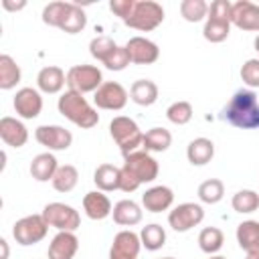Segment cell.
<instances>
[{"mask_svg":"<svg viewBox=\"0 0 259 259\" xmlns=\"http://www.w3.org/2000/svg\"><path fill=\"white\" fill-rule=\"evenodd\" d=\"M223 117L241 130H259V97L251 89H239L227 103Z\"/></svg>","mask_w":259,"mask_h":259,"instance_id":"1","label":"cell"},{"mask_svg":"<svg viewBox=\"0 0 259 259\" xmlns=\"http://www.w3.org/2000/svg\"><path fill=\"white\" fill-rule=\"evenodd\" d=\"M42 22L69 34H77L87 26V16L85 10L75 2H49L42 10Z\"/></svg>","mask_w":259,"mask_h":259,"instance_id":"2","label":"cell"},{"mask_svg":"<svg viewBox=\"0 0 259 259\" xmlns=\"http://www.w3.org/2000/svg\"><path fill=\"white\" fill-rule=\"evenodd\" d=\"M59 113L63 117H67L69 121H73L75 125L83 127V130H89V127H95L99 123V113L89 105V101L77 93V91H65L61 97H59Z\"/></svg>","mask_w":259,"mask_h":259,"instance_id":"3","label":"cell"},{"mask_svg":"<svg viewBox=\"0 0 259 259\" xmlns=\"http://www.w3.org/2000/svg\"><path fill=\"white\" fill-rule=\"evenodd\" d=\"M109 134L115 140V144L119 146L123 158L130 156L132 152H136L144 142V134L138 127V123L125 115H117L109 121Z\"/></svg>","mask_w":259,"mask_h":259,"instance_id":"4","label":"cell"},{"mask_svg":"<svg viewBox=\"0 0 259 259\" xmlns=\"http://www.w3.org/2000/svg\"><path fill=\"white\" fill-rule=\"evenodd\" d=\"M162 20H164V8H162V4H158L154 0H140V2H136L132 14L123 22L130 28L148 32V30H154L156 26H160Z\"/></svg>","mask_w":259,"mask_h":259,"instance_id":"5","label":"cell"},{"mask_svg":"<svg viewBox=\"0 0 259 259\" xmlns=\"http://www.w3.org/2000/svg\"><path fill=\"white\" fill-rule=\"evenodd\" d=\"M47 231H49V225H47L42 214H28V217H22L14 223L12 237L16 239L18 245L28 247V245L42 241L47 237Z\"/></svg>","mask_w":259,"mask_h":259,"instance_id":"6","label":"cell"},{"mask_svg":"<svg viewBox=\"0 0 259 259\" xmlns=\"http://www.w3.org/2000/svg\"><path fill=\"white\" fill-rule=\"evenodd\" d=\"M67 85L69 91H77V93H89V91H97L103 85V77L101 71L93 65H75L67 71Z\"/></svg>","mask_w":259,"mask_h":259,"instance_id":"7","label":"cell"},{"mask_svg":"<svg viewBox=\"0 0 259 259\" xmlns=\"http://www.w3.org/2000/svg\"><path fill=\"white\" fill-rule=\"evenodd\" d=\"M42 217L49 227H55L59 231H75L81 225L79 212L65 202H49L42 208Z\"/></svg>","mask_w":259,"mask_h":259,"instance_id":"8","label":"cell"},{"mask_svg":"<svg viewBox=\"0 0 259 259\" xmlns=\"http://www.w3.org/2000/svg\"><path fill=\"white\" fill-rule=\"evenodd\" d=\"M123 168H127L140 184H146V182H154L158 178V162L150 156V152L146 150H136L132 152L130 156H125V162H123Z\"/></svg>","mask_w":259,"mask_h":259,"instance_id":"9","label":"cell"},{"mask_svg":"<svg viewBox=\"0 0 259 259\" xmlns=\"http://www.w3.org/2000/svg\"><path fill=\"white\" fill-rule=\"evenodd\" d=\"M204 219V210L200 204L196 202H182L178 206H174L168 214V225L178 231V233H186L190 231L192 227L200 225Z\"/></svg>","mask_w":259,"mask_h":259,"instance_id":"10","label":"cell"},{"mask_svg":"<svg viewBox=\"0 0 259 259\" xmlns=\"http://www.w3.org/2000/svg\"><path fill=\"white\" fill-rule=\"evenodd\" d=\"M95 105L99 109H111V111H117V109H123L125 103H127V91L123 85H119L117 81H105L97 91H95V97H93Z\"/></svg>","mask_w":259,"mask_h":259,"instance_id":"11","label":"cell"},{"mask_svg":"<svg viewBox=\"0 0 259 259\" xmlns=\"http://www.w3.org/2000/svg\"><path fill=\"white\" fill-rule=\"evenodd\" d=\"M125 49H127L130 61L136 63V65H152V63H156L158 57H160L158 45L152 42V40L146 38V36H132V38L125 42Z\"/></svg>","mask_w":259,"mask_h":259,"instance_id":"12","label":"cell"},{"mask_svg":"<svg viewBox=\"0 0 259 259\" xmlns=\"http://www.w3.org/2000/svg\"><path fill=\"white\" fill-rule=\"evenodd\" d=\"M34 138L49 150H67L73 142V134L63 125H38L34 130Z\"/></svg>","mask_w":259,"mask_h":259,"instance_id":"13","label":"cell"},{"mask_svg":"<svg viewBox=\"0 0 259 259\" xmlns=\"http://www.w3.org/2000/svg\"><path fill=\"white\" fill-rule=\"evenodd\" d=\"M140 249H142L140 235H136L134 231H119L113 237L109 259H138Z\"/></svg>","mask_w":259,"mask_h":259,"instance_id":"14","label":"cell"},{"mask_svg":"<svg viewBox=\"0 0 259 259\" xmlns=\"http://www.w3.org/2000/svg\"><path fill=\"white\" fill-rule=\"evenodd\" d=\"M14 109L20 117L24 119H34L40 115V109H42V97L36 89L32 87H22L16 91L14 95Z\"/></svg>","mask_w":259,"mask_h":259,"instance_id":"15","label":"cell"},{"mask_svg":"<svg viewBox=\"0 0 259 259\" xmlns=\"http://www.w3.org/2000/svg\"><path fill=\"white\" fill-rule=\"evenodd\" d=\"M231 24L241 30H259V6L249 0H239L231 8Z\"/></svg>","mask_w":259,"mask_h":259,"instance_id":"16","label":"cell"},{"mask_svg":"<svg viewBox=\"0 0 259 259\" xmlns=\"http://www.w3.org/2000/svg\"><path fill=\"white\" fill-rule=\"evenodd\" d=\"M79 249V239L73 231H59L49 245V259H73Z\"/></svg>","mask_w":259,"mask_h":259,"instance_id":"17","label":"cell"},{"mask_svg":"<svg viewBox=\"0 0 259 259\" xmlns=\"http://www.w3.org/2000/svg\"><path fill=\"white\" fill-rule=\"evenodd\" d=\"M0 138L4 144L12 146V148H22L28 140V130L20 119L4 115L0 119Z\"/></svg>","mask_w":259,"mask_h":259,"instance_id":"18","label":"cell"},{"mask_svg":"<svg viewBox=\"0 0 259 259\" xmlns=\"http://www.w3.org/2000/svg\"><path fill=\"white\" fill-rule=\"evenodd\" d=\"M174 202V192L168 186H152L142 194V204L150 212L168 210Z\"/></svg>","mask_w":259,"mask_h":259,"instance_id":"19","label":"cell"},{"mask_svg":"<svg viewBox=\"0 0 259 259\" xmlns=\"http://www.w3.org/2000/svg\"><path fill=\"white\" fill-rule=\"evenodd\" d=\"M83 210L91 221H103L105 217L111 214L113 208H111V200L101 190H93L83 196Z\"/></svg>","mask_w":259,"mask_h":259,"instance_id":"20","label":"cell"},{"mask_svg":"<svg viewBox=\"0 0 259 259\" xmlns=\"http://www.w3.org/2000/svg\"><path fill=\"white\" fill-rule=\"evenodd\" d=\"M67 83V75L61 67L57 65H49V67H42L36 75V85L40 91L45 93H59Z\"/></svg>","mask_w":259,"mask_h":259,"instance_id":"21","label":"cell"},{"mask_svg":"<svg viewBox=\"0 0 259 259\" xmlns=\"http://www.w3.org/2000/svg\"><path fill=\"white\" fill-rule=\"evenodd\" d=\"M237 243L249 253H259V221H243L237 227Z\"/></svg>","mask_w":259,"mask_h":259,"instance_id":"22","label":"cell"},{"mask_svg":"<svg viewBox=\"0 0 259 259\" xmlns=\"http://www.w3.org/2000/svg\"><path fill=\"white\" fill-rule=\"evenodd\" d=\"M214 156V144L208 138H194L186 148V158L192 166H204Z\"/></svg>","mask_w":259,"mask_h":259,"instance_id":"23","label":"cell"},{"mask_svg":"<svg viewBox=\"0 0 259 259\" xmlns=\"http://www.w3.org/2000/svg\"><path fill=\"white\" fill-rule=\"evenodd\" d=\"M57 168H59L57 158H55L51 152H42V154L34 156L32 162H30V174H32V178L38 180V182H49V180H53Z\"/></svg>","mask_w":259,"mask_h":259,"instance_id":"24","label":"cell"},{"mask_svg":"<svg viewBox=\"0 0 259 259\" xmlns=\"http://www.w3.org/2000/svg\"><path fill=\"white\" fill-rule=\"evenodd\" d=\"M119 180H121V168H117L113 164H101V166H97V170L93 174V182L97 184V188L101 192L117 190Z\"/></svg>","mask_w":259,"mask_h":259,"instance_id":"25","label":"cell"},{"mask_svg":"<svg viewBox=\"0 0 259 259\" xmlns=\"http://www.w3.org/2000/svg\"><path fill=\"white\" fill-rule=\"evenodd\" d=\"M130 97H132L134 103H138L142 107H148V105L156 103V99H158V85L150 79H138V81L132 83Z\"/></svg>","mask_w":259,"mask_h":259,"instance_id":"26","label":"cell"},{"mask_svg":"<svg viewBox=\"0 0 259 259\" xmlns=\"http://www.w3.org/2000/svg\"><path fill=\"white\" fill-rule=\"evenodd\" d=\"M111 214H113V221L117 225H121V227H134V225H138L142 221V208L134 200H127V198L119 200L113 206Z\"/></svg>","mask_w":259,"mask_h":259,"instance_id":"27","label":"cell"},{"mask_svg":"<svg viewBox=\"0 0 259 259\" xmlns=\"http://www.w3.org/2000/svg\"><path fill=\"white\" fill-rule=\"evenodd\" d=\"M231 32V18H219V16H206L202 36L208 42H223Z\"/></svg>","mask_w":259,"mask_h":259,"instance_id":"28","label":"cell"},{"mask_svg":"<svg viewBox=\"0 0 259 259\" xmlns=\"http://www.w3.org/2000/svg\"><path fill=\"white\" fill-rule=\"evenodd\" d=\"M172 144V134L164 127H152L144 134L142 148L146 152H166Z\"/></svg>","mask_w":259,"mask_h":259,"instance_id":"29","label":"cell"},{"mask_svg":"<svg viewBox=\"0 0 259 259\" xmlns=\"http://www.w3.org/2000/svg\"><path fill=\"white\" fill-rule=\"evenodd\" d=\"M20 67L10 55H0V89L8 91L20 81Z\"/></svg>","mask_w":259,"mask_h":259,"instance_id":"30","label":"cell"},{"mask_svg":"<svg viewBox=\"0 0 259 259\" xmlns=\"http://www.w3.org/2000/svg\"><path fill=\"white\" fill-rule=\"evenodd\" d=\"M51 182H53V188L55 190H59V192H71L77 186V182H79V172H77L75 166L63 164V166L57 168V172H55V176H53Z\"/></svg>","mask_w":259,"mask_h":259,"instance_id":"31","label":"cell"},{"mask_svg":"<svg viewBox=\"0 0 259 259\" xmlns=\"http://www.w3.org/2000/svg\"><path fill=\"white\" fill-rule=\"evenodd\" d=\"M140 241H142V247H146L148 251H158V249H162L164 243H166V231H164L158 223L146 225V227L140 231Z\"/></svg>","mask_w":259,"mask_h":259,"instance_id":"32","label":"cell"},{"mask_svg":"<svg viewBox=\"0 0 259 259\" xmlns=\"http://www.w3.org/2000/svg\"><path fill=\"white\" fill-rule=\"evenodd\" d=\"M223 243H225V235L217 227H204L198 235V247L208 255H214L217 251H221Z\"/></svg>","mask_w":259,"mask_h":259,"instance_id":"33","label":"cell"},{"mask_svg":"<svg viewBox=\"0 0 259 259\" xmlns=\"http://www.w3.org/2000/svg\"><path fill=\"white\" fill-rule=\"evenodd\" d=\"M225 194V184L219 178H208L198 186V198L206 204H217L219 200H223Z\"/></svg>","mask_w":259,"mask_h":259,"instance_id":"34","label":"cell"},{"mask_svg":"<svg viewBox=\"0 0 259 259\" xmlns=\"http://www.w3.org/2000/svg\"><path fill=\"white\" fill-rule=\"evenodd\" d=\"M180 14L188 22H200L208 14V4L204 0H182L180 2Z\"/></svg>","mask_w":259,"mask_h":259,"instance_id":"35","label":"cell"},{"mask_svg":"<svg viewBox=\"0 0 259 259\" xmlns=\"http://www.w3.org/2000/svg\"><path fill=\"white\" fill-rule=\"evenodd\" d=\"M233 208L241 214H247V212H255L259 208V194L255 190H239L233 200H231Z\"/></svg>","mask_w":259,"mask_h":259,"instance_id":"36","label":"cell"},{"mask_svg":"<svg viewBox=\"0 0 259 259\" xmlns=\"http://www.w3.org/2000/svg\"><path fill=\"white\" fill-rule=\"evenodd\" d=\"M115 49H117V45H115L113 38H109V36H95V38L89 42V53H91V57L97 59V61H101V63H105V61L113 55Z\"/></svg>","mask_w":259,"mask_h":259,"instance_id":"37","label":"cell"},{"mask_svg":"<svg viewBox=\"0 0 259 259\" xmlns=\"http://www.w3.org/2000/svg\"><path fill=\"white\" fill-rule=\"evenodd\" d=\"M166 117L176 125H184L192 119V105L188 101H174L166 109Z\"/></svg>","mask_w":259,"mask_h":259,"instance_id":"38","label":"cell"},{"mask_svg":"<svg viewBox=\"0 0 259 259\" xmlns=\"http://www.w3.org/2000/svg\"><path fill=\"white\" fill-rule=\"evenodd\" d=\"M241 79L249 87H259V59H249L241 67Z\"/></svg>","mask_w":259,"mask_h":259,"instance_id":"39","label":"cell"},{"mask_svg":"<svg viewBox=\"0 0 259 259\" xmlns=\"http://www.w3.org/2000/svg\"><path fill=\"white\" fill-rule=\"evenodd\" d=\"M130 63H132V61H130L127 49H125V47H117V49L113 51V55H111L103 65H105L109 71H123Z\"/></svg>","mask_w":259,"mask_h":259,"instance_id":"40","label":"cell"},{"mask_svg":"<svg viewBox=\"0 0 259 259\" xmlns=\"http://www.w3.org/2000/svg\"><path fill=\"white\" fill-rule=\"evenodd\" d=\"M134 6H136V0H111V2H109V10H111L115 16H119L121 20H125V18L132 14Z\"/></svg>","mask_w":259,"mask_h":259,"instance_id":"41","label":"cell"},{"mask_svg":"<svg viewBox=\"0 0 259 259\" xmlns=\"http://www.w3.org/2000/svg\"><path fill=\"white\" fill-rule=\"evenodd\" d=\"M140 188V182H138V178L127 170V168H123L121 166V180H119V190H123V192H134V190H138Z\"/></svg>","mask_w":259,"mask_h":259,"instance_id":"42","label":"cell"},{"mask_svg":"<svg viewBox=\"0 0 259 259\" xmlns=\"http://www.w3.org/2000/svg\"><path fill=\"white\" fill-rule=\"evenodd\" d=\"M2 6H4L6 10H20V8H24V6H26V2H24V0H20V2H10V0H4V2H2Z\"/></svg>","mask_w":259,"mask_h":259,"instance_id":"43","label":"cell"},{"mask_svg":"<svg viewBox=\"0 0 259 259\" xmlns=\"http://www.w3.org/2000/svg\"><path fill=\"white\" fill-rule=\"evenodd\" d=\"M0 247H2V257L0 259H8V243H6V239H0Z\"/></svg>","mask_w":259,"mask_h":259,"instance_id":"44","label":"cell"},{"mask_svg":"<svg viewBox=\"0 0 259 259\" xmlns=\"http://www.w3.org/2000/svg\"><path fill=\"white\" fill-rule=\"evenodd\" d=\"M253 45H255V51H257V53H259V34H257V36H255V42H253Z\"/></svg>","mask_w":259,"mask_h":259,"instance_id":"45","label":"cell"},{"mask_svg":"<svg viewBox=\"0 0 259 259\" xmlns=\"http://www.w3.org/2000/svg\"><path fill=\"white\" fill-rule=\"evenodd\" d=\"M247 259H259V253H249Z\"/></svg>","mask_w":259,"mask_h":259,"instance_id":"46","label":"cell"},{"mask_svg":"<svg viewBox=\"0 0 259 259\" xmlns=\"http://www.w3.org/2000/svg\"><path fill=\"white\" fill-rule=\"evenodd\" d=\"M208 259H227V257H223V255H210Z\"/></svg>","mask_w":259,"mask_h":259,"instance_id":"47","label":"cell"},{"mask_svg":"<svg viewBox=\"0 0 259 259\" xmlns=\"http://www.w3.org/2000/svg\"><path fill=\"white\" fill-rule=\"evenodd\" d=\"M162 259H174V257H162Z\"/></svg>","mask_w":259,"mask_h":259,"instance_id":"48","label":"cell"}]
</instances>
